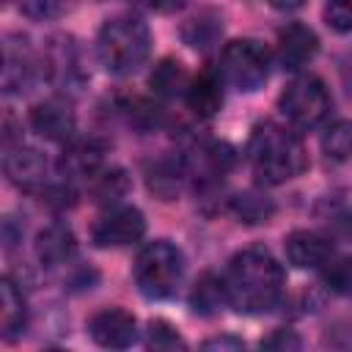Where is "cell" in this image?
Wrapping results in <instances>:
<instances>
[{
	"label": "cell",
	"mask_w": 352,
	"mask_h": 352,
	"mask_svg": "<svg viewBox=\"0 0 352 352\" xmlns=\"http://www.w3.org/2000/svg\"><path fill=\"white\" fill-rule=\"evenodd\" d=\"M223 283H226L228 305L239 314L256 316V314L272 311L280 302L286 275L280 261L267 248L253 245L234 253L223 275Z\"/></svg>",
	"instance_id": "obj_1"
},
{
	"label": "cell",
	"mask_w": 352,
	"mask_h": 352,
	"mask_svg": "<svg viewBox=\"0 0 352 352\" xmlns=\"http://www.w3.org/2000/svg\"><path fill=\"white\" fill-rule=\"evenodd\" d=\"M248 162L258 182L286 184L308 168V151L294 126L278 121H261L250 132Z\"/></svg>",
	"instance_id": "obj_2"
},
{
	"label": "cell",
	"mask_w": 352,
	"mask_h": 352,
	"mask_svg": "<svg viewBox=\"0 0 352 352\" xmlns=\"http://www.w3.org/2000/svg\"><path fill=\"white\" fill-rule=\"evenodd\" d=\"M151 52V30L140 16L116 14L96 33V58L107 74H135Z\"/></svg>",
	"instance_id": "obj_3"
},
{
	"label": "cell",
	"mask_w": 352,
	"mask_h": 352,
	"mask_svg": "<svg viewBox=\"0 0 352 352\" xmlns=\"http://www.w3.org/2000/svg\"><path fill=\"white\" fill-rule=\"evenodd\" d=\"M135 286L148 300H168L184 278V253L170 239L146 242L132 264Z\"/></svg>",
	"instance_id": "obj_4"
},
{
	"label": "cell",
	"mask_w": 352,
	"mask_h": 352,
	"mask_svg": "<svg viewBox=\"0 0 352 352\" xmlns=\"http://www.w3.org/2000/svg\"><path fill=\"white\" fill-rule=\"evenodd\" d=\"M278 110L289 126L308 132L330 118L333 96L316 74H297L278 96Z\"/></svg>",
	"instance_id": "obj_5"
},
{
	"label": "cell",
	"mask_w": 352,
	"mask_h": 352,
	"mask_svg": "<svg viewBox=\"0 0 352 352\" xmlns=\"http://www.w3.org/2000/svg\"><path fill=\"white\" fill-rule=\"evenodd\" d=\"M270 50L256 38H234L220 52V77L236 91H258L270 77Z\"/></svg>",
	"instance_id": "obj_6"
},
{
	"label": "cell",
	"mask_w": 352,
	"mask_h": 352,
	"mask_svg": "<svg viewBox=\"0 0 352 352\" xmlns=\"http://www.w3.org/2000/svg\"><path fill=\"white\" fill-rule=\"evenodd\" d=\"M41 72L58 91H80L88 82V69L82 63L80 44L72 36H52L41 50Z\"/></svg>",
	"instance_id": "obj_7"
},
{
	"label": "cell",
	"mask_w": 352,
	"mask_h": 352,
	"mask_svg": "<svg viewBox=\"0 0 352 352\" xmlns=\"http://www.w3.org/2000/svg\"><path fill=\"white\" fill-rule=\"evenodd\" d=\"M38 77H44L41 55L30 50V41L22 33H8L3 38V94L22 96L36 85Z\"/></svg>",
	"instance_id": "obj_8"
},
{
	"label": "cell",
	"mask_w": 352,
	"mask_h": 352,
	"mask_svg": "<svg viewBox=\"0 0 352 352\" xmlns=\"http://www.w3.org/2000/svg\"><path fill=\"white\" fill-rule=\"evenodd\" d=\"M146 234V217L135 206H107L104 214L91 228V242L96 248H126L140 242Z\"/></svg>",
	"instance_id": "obj_9"
},
{
	"label": "cell",
	"mask_w": 352,
	"mask_h": 352,
	"mask_svg": "<svg viewBox=\"0 0 352 352\" xmlns=\"http://www.w3.org/2000/svg\"><path fill=\"white\" fill-rule=\"evenodd\" d=\"M3 170H6V179L22 192H44L50 187V162L38 148H30L22 143L14 148H6Z\"/></svg>",
	"instance_id": "obj_10"
},
{
	"label": "cell",
	"mask_w": 352,
	"mask_h": 352,
	"mask_svg": "<svg viewBox=\"0 0 352 352\" xmlns=\"http://www.w3.org/2000/svg\"><path fill=\"white\" fill-rule=\"evenodd\" d=\"M28 124L38 138L52 143H66L77 132V116L66 96H47L36 102L28 113Z\"/></svg>",
	"instance_id": "obj_11"
},
{
	"label": "cell",
	"mask_w": 352,
	"mask_h": 352,
	"mask_svg": "<svg viewBox=\"0 0 352 352\" xmlns=\"http://www.w3.org/2000/svg\"><path fill=\"white\" fill-rule=\"evenodd\" d=\"M184 165L192 182H198L201 187H209L236 165V151L228 143L204 140V143H195L190 154H184Z\"/></svg>",
	"instance_id": "obj_12"
},
{
	"label": "cell",
	"mask_w": 352,
	"mask_h": 352,
	"mask_svg": "<svg viewBox=\"0 0 352 352\" xmlns=\"http://www.w3.org/2000/svg\"><path fill=\"white\" fill-rule=\"evenodd\" d=\"M104 151L107 146L99 138H72L63 143V151L58 157V173L66 182H88L96 170L104 168Z\"/></svg>",
	"instance_id": "obj_13"
},
{
	"label": "cell",
	"mask_w": 352,
	"mask_h": 352,
	"mask_svg": "<svg viewBox=\"0 0 352 352\" xmlns=\"http://www.w3.org/2000/svg\"><path fill=\"white\" fill-rule=\"evenodd\" d=\"M88 336L104 349H126L138 338V319L121 305H107L88 319Z\"/></svg>",
	"instance_id": "obj_14"
},
{
	"label": "cell",
	"mask_w": 352,
	"mask_h": 352,
	"mask_svg": "<svg viewBox=\"0 0 352 352\" xmlns=\"http://www.w3.org/2000/svg\"><path fill=\"white\" fill-rule=\"evenodd\" d=\"M319 52V36L302 25V22H289L278 30V47H275V60L283 72H300L305 69Z\"/></svg>",
	"instance_id": "obj_15"
},
{
	"label": "cell",
	"mask_w": 352,
	"mask_h": 352,
	"mask_svg": "<svg viewBox=\"0 0 352 352\" xmlns=\"http://www.w3.org/2000/svg\"><path fill=\"white\" fill-rule=\"evenodd\" d=\"M36 258L44 270H60L69 267L77 258V239L74 231L66 223H50L36 234L33 242Z\"/></svg>",
	"instance_id": "obj_16"
},
{
	"label": "cell",
	"mask_w": 352,
	"mask_h": 352,
	"mask_svg": "<svg viewBox=\"0 0 352 352\" xmlns=\"http://www.w3.org/2000/svg\"><path fill=\"white\" fill-rule=\"evenodd\" d=\"M283 253L297 270H322V264L333 256V239L319 231L297 228L283 239Z\"/></svg>",
	"instance_id": "obj_17"
},
{
	"label": "cell",
	"mask_w": 352,
	"mask_h": 352,
	"mask_svg": "<svg viewBox=\"0 0 352 352\" xmlns=\"http://www.w3.org/2000/svg\"><path fill=\"white\" fill-rule=\"evenodd\" d=\"M187 179L190 176H187L184 157H160L146 168V184L162 201H173L182 192Z\"/></svg>",
	"instance_id": "obj_18"
},
{
	"label": "cell",
	"mask_w": 352,
	"mask_h": 352,
	"mask_svg": "<svg viewBox=\"0 0 352 352\" xmlns=\"http://www.w3.org/2000/svg\"><path fill=\"white\" fill-rule=\"evenodd\" d=\"M184 99L198 118H214L223 107V77L214 72H201L190 80Z\"/></svg>",
	"instance_id": "obj_19"
},
{
	"label": "cell",
	"mask_w": 352,
	"mask_h": 352,
	"mask_svg": "<svg viewBox=\"0 0 352 352\" xmlns=\"http://www.w3.org/2000/svg\"><path fill=\"white\" fill-rule=\"evenodd\" d=\"M28 327V302L22 289L11 280L3 278L0 286V333L6 341H16Z\"/></svg>",
	"instance_id": "obj_20"
},
{
	"label": "cell",
	"mask_w": 352,
	"mask_h": 352,
	"mask_svg": "<svg viewBox=\"0 0 352 352\" xmlns=\"http://www.w3.org/2000/svg\"><path fill=\"white\" fill-rule=\"evenodd\" d=\"M179 33H182V41H184L190 50L206 52V50H212V47L220 41V36H223V16H220V11H214V8H204V11L192 14V16L182 25Z\"/></svg>",
	"instance_id": "obj_21"
},
{
	"label": "cell",
	"mask_w": 352,
	"mask_h": 352,
	"mask_svg": "<svg viewBox=\"0 0 352 352\" xmlns=\"http://www.w3.org/2000/svg\"><path fill=\"white\" fill-rule=\"evenodd\" d=\"M132 182H129V173L118 165H104L102 170H96L91 179H88V198L99 206H116L126 192H129Z\"/></svg>",
	"instance_id": "obj_22"
},
{
	"label": "cell",
	"mask_w": 352,
	"mask_h": 352,
	"mask_svg": "<svg viewBox=\"0 0 352 352\" xmlns=\"http://www.w3.org/2000/svg\"><path fill=\"white\" fill-rule=\"evenodd\" d=\"M190 72L184 69V63L173 60V58H162L151 74H148V88L157 94V96H165V99H173V96H184L187 88H190Z\"/></svg>",
	"instance_id": "obj_23"
},
{
	"label": "cell",
	"mask_w": 352,
	"mask_h": 352,
	"mask_svg": "<svg viewBox=\"0 0 352 352\" xmlns=\"http://www.w3.org/2000/svg\"><path fill=\"white\" fill-rule=\"evenodd\" d=\"M226 302H228V294H226L223 278H217L214 272H204L195 280L192 292H190V308H192V314H198V316H214Z\"/></svg>",
	"instance_id": "obj_24"
},
{
	"label": "cell",
	"mask_w": 352,
	"mask_h": 352,
	"mask_svg": "<svg viewBox=\"0 0 352 352\" xmlns=\"http://www.w3.org/2000/svg\"><path fill=\"white\" fill-rule=\"evenodd\" d=\"M228 209L231 214L245 223V226H258V223H270L272 214H275V201L264 192H256V190H245V192H236L231 201H228Z\"/></svg>",
	"instance_id": "obj_25"
},
{
	"label": "cell",
	"mask_w": 352,
	"mask_h": 352,
	"mask_svg": "<svg viewBox=\"0 0 352 352\" xmlns=\"http://www.w3.org/2000/svg\"><path fill=\"white\" fill-rule=\"evenodd\" d=\"M322 151L333 162L352 160V118H338V121H333L324 129V135H322Z\"/></svg>",
	"instance_id": "obj_26"
},
{
	"label": "cell",
	"mask_w": 352,
	"mask_h": 352,
	"mask_svg": "<svg viewBox=\"0 0 352 352\" xmlns=\"http://www.w3.org/2000/svg\"><path fill=\"white\" fill-rule=\"evenodd\" d=\"M319 275L333 294H352V256H330Z\"/></svg>",
	"instance_id": "obj_27"
},
{
	"label": "cell",
	"mask_w": 352,
	"mask_h": 352,
	"mask_svg": "<svg viewBox=\"0 0 352 352\" xmlns=\"http://www.w3.org/2000/svg\"><path fill=\"white\" fill-rule=\"evenodd\" d=\"M319 220L324 223L330 239H349L352 236V206L333 201L324 206V212H319Z\"/></svg>",
	"instance_id": "obj_28"
},
{
	"label": "cell",
	"mask_w": 352,
	"mask_h": 352,
	"mask_svg": "<svg viewBox=\"0 0 352 352\" xmlns=\"http://www.w3.org/2000/svg\"><path fill=\"white\" fill-rule=\"evenodd\" d=\"M146 346L148 349H184V338L176 333V327L165 319H151L146 330Z\"/></svg>",
	"instance_id": "obj_29"
},
{
	"label": "cell",
	"mask_w": 352,
	"mask_h": 352,
	"mask_svg": "<svg viewBox=\"0 0 352 352\" xmlns=\"http://www.w3.org/2000/svg\"><path fill=\"white\" fill-rule=\"evenodd\" d=\"M324 25L336 33H352V0H327L324 3Z\"/></svg>",
	"instance_id": "obj_30"
},
{
	"label": "cell",
	"mask_w": 352,
	"mask_h": 352,
	"mask_svg": "<svg viewBox=\"0 0 352 352\" xmlns=\"http://www.w3.org/2000/svg\"><path fill=\"white\" fill-rule=\"evenodd\" d=\"M16 6L30 19H55L66 11L69 0H16Z\"/></svg>",
	"instance_id": "obj_31"
},
{
	"label": "cell",
	"mask_w": 352,
	"mask_h": 352,
	"mask_svg": "<svg viewBox=\"0 0 352 352\" xmlns=\"http://www.w3.org/2000/svg\"><path fill=\"white\" fill-rule=\"evenodd\" d=\"M300 346H302L300 336L289 327H278L261 338V349H300Z\"/></svg>",
	"instance_id": "obj_32"
},
{
	"label": "cell",
	"mask_w": 352,
	"mask_h": 352,
	"mask_svg": "<svg viewBox=\"0 0 352 352\" xmlns=\"http://www.w3.org/2000/svg\"><path fill=\"white\" fill-rule=\"evenodd\" d=\"M245 344L239 338H231V336H217V338H206L204 341V349H242Z\"/></svg>",
	"instance_id": "obj_33"
},
{
	"label": "cell",
	"mask_w": 352,
	"mask_h": 352,
	"mask_svg": "<svg viewBox=\"0 0 352 352\" xmlns=\"http://www.w3.org/2000/svg\"><path fill=\"white\" fill-rule=\"evenodd\" d=\"M138 3L146 6V8H151V11H162V14H168V11L182 8L184 0H138Z\"/></svg>",
	"instance_id": "obj_34"
},
{
	"label": "cell",
	"mask_w": 352,
	"mask_h": 352,
	"mask_svg": "<svg viewBox=\"0 0 352 352\" xmlns=\"http://www.w3.org/2000/svg\"><path fill=\"white\" fill-rule=\"evenodd\" d=\"M267 6H272L275 11H297V8H302L308 0H264Z\"/></svg>",
	"instance_id": "obj_35"
}]
</instances>
